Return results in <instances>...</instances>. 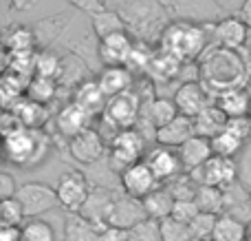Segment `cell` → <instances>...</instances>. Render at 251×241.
I'll return each instance as SVG.
<instances>
[{
	"label": "cell",
	"instance_id": "obj_22",
	"mask_svg": "<svg viewBox=\"0 0 251 241\" xmlns=\"http://www.w3.org/2000/svg\"><path fill=\"white\" fill-rule=\"evenodd\" d=\"M174 204H176V197L170 193L168 186H159L154 193H150L143 199V208H146L148 219H156V221H163L168 217H172Z\"/></svg>",
	"mask_w": 251,
	"mask_h": 241
},
{
	"label": "cell",
	"instance_id": "obj_15",
	"mask_svg": "<svg viewBox=\"0 0 251 241\" xmlns=\"http://www.w3.org/2000/svg\"><path fill=\"white\" fill-rule=\"evenodd\" d=\"M132 51H134V42L128 35V31L100 40V58L106 66H128Z\"/></svg>",
	"mask_w": 251,
	"mask_h": 241
},
{
	"label": "cell",
	"instance_id": "obj_5",
	"mask_svg": "<svg viewBox=\"0 0 251 241\" xmlns=\"http://www.w3.org/2000/svg\"><path fill=\"white\" fill-rule=\"evenodd\" d=\"M91 184H88V177L84 175L77 168H71L64 175L57 180L55 184V193L60 199V206L66 208L69 212H79L86 204L88 195H91Z\"/></svg>",
	"mask_w": 251,
	"mask_h": 241
},
{
	"label": "cell",
	"instance_id": "obj_42",
	"mask_svg": "<svg viewBox=\"0 0 251 241\" xmlns=\"http://www.w3.org/2000/svg\"><path fill=\"white\" fill-rule=\"evenodd\" d=\"M66 2L73 4V7L79 9V11L88 13V16H95V13H100L106 9L104 0H66Z\"/></svg>",
	"mask_w": 251,
	"mask_h": 241
},
{
	"label": "cell",
	"instance_id": "obj_16",
	"mask_svg": "<svg viewBox=\"0 0 251 241\" xmlns=\"http://www.w3.org/2000/svg\"><path fill=\"white\" fill-rule=\"evenodd\" d=\"M178 151V157H181L183 171L185 173H194L199 168H203L209 159L214 157V149H212V140L207 137L194 135L192 140H187L185 144L181 146Z\"/></svg>",
	"mask_w": 251,
	"mask_h": 241
},
{
	"label": "cell",
	"instance_id": "obj_33",
	"mask_svg": "<svg viewBox=\"0 0 251 241\" xmlns=\"http://www.w3.org/2000/svg\"><path fill=\"white\" fill-rule=\"evenodd\" d=\"M170 188V193L176 199H196V193H199L201 184L190 175V173H181L176 180H172L170 184H165Z\"/></svg>",
	"mask_w": 251,
	"mask_h": 241
},
{
	"label": "cell",
	"instance_id": "obj_46",
	"mask_svg": "<svg viewBox=\"0 0 251 241\" xmlns=\"http://www.w3.org/2000/svg\"><path fill=\"white\" fill-rule=\"evenodd\" d=\"M9 2H11V7L16 11H31L38 4V0H9Z\"/></svg>",
	"mask_w": 251,
	"mask_h": 241
},
{
	"label": "cell",
	"instance_id": "obj_7",
	"mask_svg": "<svg viewBox=\"0 0 251 241\" xmlns=\"http://www.w3.org/2000/svg\"><path fill=\"white\" fill-rule=\"evenodd\" d=\"M201 186H214V188L227 190L236 184L238 180V166L231 157H221V155H214L203 168L190 173Z\"/></svg>",
	"mask_w": 251,
	"mask_h": 241
},
{
	"label": "cell",
	"instance_id": "obj_20",
	"mask_svg": "<svg viewBox=\"0 0 251 241\" xmlns=\"http://www.w3.org/2000/svg\"><path fill=\"white\" fill-rule=\"evenodd\" d=\"M101 91L106 93V97H117L124 93H130L132 87V73L128 66H104V71L97 78Z\"/></svg>",
	"mask_w": 251,
	"mask_h": 241
},
{
	"label": "cell",
	"instance_id": "obj_3",
	"mask_svg": "<svg viewBox=\"0 0 251 241\" xmlns=\"http://www.w3.org/2000/svg\"><path fill=\"white\" fill-rule=\"evenodd\" d=\"M205 44H207V35H205L203 27L176 22V25H170L163 33L161 47L165 53H172L178 60H192L203 53Z\"/></svg>",
	"mask_w": 251,
	"mask_h": 241
},
{
	"label": "cell",
	"instance_id": "obj_9",
	"mask_svg": "<svg viewBox=\"0 0 251 241\" xmlns=\"http://www.w3.org/2000/svg\"><path fill=\"white\" fill-rule=\"evenodd\" d=\"M119 180H122L124 195L141 199V202L161 186L159 181H156V177L152 175V171L148 168L146 162H139V164H134V166L126 168L122 175H119Z\"/></svg>",
	"mask_w": 251,
	"mask_h": 241
},
{
	"label": "cell",
	"instance_id": "obj_8",
	"mask_svg": "<svg viewBox=\"0 0 251 241\" xmlns=\"http://www.w3.org/2000/svg\"><path fill=\"white\" fill-rule=\"evenodd\" d=\"M148 168L152 171V175L156 177L159 184H170L172 180H176L183 171L181 157H178L176 149H168V146H154L152 151H148L146 159Z\"/></svg>",
	"mask_w": 251,
	"mask_h": 241
},
{
	"label": "cell",
	"instance_id": "obj_29",
	"mask_svg": "<svg viewBox=\"0 0 251 241\" xmlns=\"http://www.w3.org/2000/svg\"><path fill=\"white\" fill-rule=\"evenodd\" d=\"M196 206L207 215H225V190L214 186H201L196 193Z\"/></svg>",
	"mask_w": 251,
	"mask_h": 241
},
{
	"label": "cell",
	"instance_id": "obj_11",
	"mask_svg": "<svg viewBox=\"0 0 251 241\" xmlns=\"http://www.w3.org/2000/svg\"><path fill=\"white\" fill-rule=\"evenodd\" d=\"M117 197H119V193H115L110 188H93L86 204H84V208L79 211V215L86 221H91L95 228H100V230L106 228L108 226L110 211H113Z\"/></svg>",
	"mask_w": 251,
	"mask_h": 241
},
{
	"label": "cell",
	"instance_id": "obj_25",
	"mask_svg": "<svg viewBox=\"0 0 251 241\" xmlns=\"http://www.w3.org/2000/svg\"><path fill=\"white\" fill-rule=\"evenodd\" d=\"M100 228L86 221L79 212H69L64 219V241H97Z\"/></svg>",
	"mask_w": 251,
	"mask_h": 241
},
{
	"label": "cell",
	"instance_id": "obj_43",
	"mask_svg": "<svg viewBox=\"0 0 251 241\" xmlns=\"http://www.w3.org/2000/svg\"><path fill=\"white\" fill-rule=\"evenodd\" d=\"M225 128H229L231 133H236L238 137H247L249 133H251V122L247 118H234V120H227V126Z\"/></svg>",
	"mask_w": 251,
	"mask_h": 241
},
{
	"label": "cell",
	"instance_id": "obj_39",
	"mask_svg": "<svg viewBox=\"0 0 251 241\" xmlns=\"http://www.w3.org/2000/svg\"><path fill=\"white\" fill-rule=\"evenodd\" d=\"M33 42H35V35L31 33V29H26V27H18V29H13L11 33L7 35V47L11 49L13 53H31Z\"/></svg>",
	"mask_w": 251,
	"mask_h": 241
},
{
	"label": "cell",
	"instance_id": "obj_6",
	"mask_svg": "<svg viewBox=\"0 0 251 241\" xmlns=\"http://www.w3.org/2000/svg\"><path fill=\"white\" fill-rule=\"evenodd\" d=\"M16 197L22 204V208H25L26 219H38L40 215L60 206L55 188L42 184V181H26V184H22Z\"/></svg>",
	"mask_w": 251,
	"mask_h": 241
},
{
	"label": "cell",
	"instance_id": "obj_31",
	"mask_svg": "<svg viewBox=\"0 0 251 241\" xmlns=\"http://www.w3.org/2000/svg\"><path fill=\"white\" fill-rule=\"evenodd\" d=\"M26 93H29V100L35 104H47L53 100L55 95V82L51 78H42V75H35L29 84H26Z\"/></svg>",
	"mask_w": 251,
	"mask_h": 241
},
{
	"label": "cell",
	"instance_id": "obj_17",
	"mask_svg": "<svg viewBox=\"0 0 251 241\" xmlns=\"http://www.w3.org/2000/svg\"><path fill=\"white\" fill-rule=\"evenodd\" d=\"M196 135V126L194 120L185 118V115H178L174 122H170L168 126L159 128L154 133V140L159 146H168V149H181L187 140Z\"/></svg>",
	"mask_w": 251,
	"mask_h": 241
},
{
	"label": "cell",
	"instance_id": "obj_35",
	"mask_svg": "<svg viewBox=\"0 0 251 241\" xmlns=\"http://www.w3.org/2000/svg\"><path fill=\"white\" fill-rule=\"evenodd\" d=\"M35 71H38V75H42V78L55 80L62 71V62L53 51L44 49V51H40L38 56H35Z\"/></svg>",
	"mask_w": 251,
	"mask_h": 241
},
{
	"label": "cell",
	"instance_id": "obj_10",
	"mask_svg": "<svg viewBox=\"0 0 251 241\" xmlns=\"http://www.w3.org/2000/svg\"><path fill=\"white\" fill-rule=\"evenodd\" d=\"M104 120L110 126L117 128V133L132 128V124L139 120V97L132 95V93L110 97L104 109Z\"/></svg>",
	"mask_w": 251,
	"mask_h": 241
},
{
	"label": "cell",
	"instance_id": "obj_45",
	"mask_svg": "<svg viewBox=\"0 0 251 241\" xmlns=\"http://www.w3.org/2000/svg\"><path fill=\"white\" fill-rule=\"evenodd\" d=\"M0 241H22V226H0Z\"/></svg>",
	"mask_w": 251,
	"mask_h": 241
},
{
	"label": "cell",
	"instance_id": "obj_12",
	"mask_svg": "<svg viewBox=\"0 0 251 241\" xmlns=\"http://www.w3.org/2000/svg\"><path fill=\"white\" fill-rule=\"evenodd\" d=\"M69 153L79 164H95L106 155L104 137L95 128H88V131L75 135L73 140H69Z\"/></svg>",
	"mask_w": 251,
	"mask_h": 241
},
{
	"label": "cell",
	"instance_id": "obj_47",
	"mask_svg": "<svg viewBox=\"0 0 251 241\" xmlns=\"http://www.w3.org/2000/svg\"><path fill=\"white\" fill-rule=\"evenodd\" d=\"M249 199H251V193H249Z\"/></svg>",
	"mask_w": 251,
	"mask_h": 241
},
{
	"label": "cell",
	"instance_id": "obj_30",
	"mask_svg": "<svg viewBox=\"0 0 251 241\" xmlns=\"http://www.w3.org/2000/svg\"><path fill=\"white\" fill-rule=\"evenodd\" d=\"M212 149H214V155L234 159V155H238L240 149H243V137H238L229 128H225L216 137H212Z\"/></svg>",
	"mask_w": 251,
	"mask_h": 241
},
{
	"label": "cell",
	"instance_id": "obj_32",
	"mask_svg": "<svg viewBox=\"0 0 251 241\" xmlns=\"http://www.w3.org/2000/svg\"><path fill=\"white\" fill-rule=\"evenodd\" d=\"M22 241H55V230L44 219H29L22 226Z\"/></svg>",
	"mask_w": 251,
	"mask_h": 241
},
{
	"label": "cell",
	"instance_id": "obj_13",
	"mask_svg": "<svg viewBox=\"0 0 251 241\" xmlns=\"http://www.w3.org/2000/svg\"><path fill=\"white\" fill-rule=\"evenodd\" d=\"M143 219H148L146 208H143L141 199L128 197V195H119L115 202L113 211L108 217V226L119 230H132L137 224H141Z\"/></svg>",
	"mask_w": 251,
	"mask_h": 241
},
{
	"label": "cell",
	"instance_id": "obj_37",
	"mask_svg": "<svg viewBox=\"0 0 251 241\" xmlns=\"http://www.w3.org/2000/svg\"><path fill=\"white\" fill-rule=\"evenodd\" d=\"M218 217L221 215H207V212H201V215L190 224L194 241H212Z\"/></svg>",
	"mask_w": 251,
	"mask_h": 241
},
{
	"label": "cell",
	"instance_id": "obj_18",
	"mask_svg": "<svg viewBox=\"0 0 251 241\" xmlns=\"http://www.w3.org/2000/svg\"><path fill=\"white\" fill-rule=\"evenodd\" d=\"M91 115L86 109H82V106L77 104V102H71V104H66L64 109L57 113V128H60L62 135H66L69 140H73L75 135H79V133L88 131V124H91Z\"/></svg>",
	"mask_w": 251,
	"mask_h": 241
},
{
	"label": "cell",
	"instance_id": "obj_38",
	"mask_svg": "<svg viewBox=\"0 0 251 241\" xmlns=\"http://www.w3.org/2000/svg\"><path fill=\"white\" fill-rule=\"evenodd\" d=\"M128 241H163L161 224L156 219H143L132 230H128Z\"/></svg>",
	"mask_w": 251,
	"mask_h": 241
},
{
	"label": "cell",
	"instance_id": "obj_28",
	"mask_svg": "<svg viewBox=\"0 0 251 241\" xmlns=\"http://www.w3.org/2000/svg\"><path fill=\"white\" fill-rule=\"evenodd\" d=\"M91 20H93V31H95V35L100 40L126 31V22L122 20V16L117 11H110V9H104V11L91 16Z\"/></svg>",
	"mask_w": 251,
	"mask_h": 241
},
{
	"label": "cell",
	"instance_id": "obj_27",
	"mask_svg": "<svg viewBox=\"0 0 251 241\" xmlns=\"http://www.w3.org/2000/svg\"><path fill=\"white\" fill-rule=\"evenodd\" d=\"M212 241H247V224L231 215H221Z\"/></svg>",
	"mask_w": 251,
	"mask_h": 241
},
{
	"label": "cell",
	"instance_id": "obj_44",
	"mask_svg": "<svg viewBox=\"0 0 251 241\" xmlns=\"http://www.w3.org/2000/svg\"><path fill=\"white\" fill-rule=\"evenodd\" d=\"M97 241H128V230H119L113 226H106L100 230V237Z\"/></svg>",
	"mask_w": 251,
	"mask_h": 241
},
{
	"label": "cell",
	"instance_id": "obj_2",
	"mask_svg": "<svg viewBox=\"0 0 251 241\" xmlns=\"http://www.w3.org/2000/svg\"><path fill=\"white\" fill-rule=\"evenodd\" d=\"M49 142L38 128H18L4 135V155L20 166H38L49 151Z\"/></svg>",
	"mask_w": 251,
	"mask_h": 241
},
{
	"label": "cell",
	"instance_id": "obj_1",
	"mask_svg": "<svg viewBox=\"0 0 251 241\" xmlns=\"http://www.w3.org/2000/svg\"><path fill=\"white\" fill-rule=\"evenodd\" d=\"M201 71H203L205 80L212 87L227 91V89H238V84L243 82L245 64L236 56V51L218 47L205 58V62L201 64Z\"/></svg>",
	"mask_w": 251,
	"mask_h": 241
},
{
	"label": "cell",
	"instance_id": "obj_24",
	"mask_svg": "<svg viewBox=\"0 0 251 241\" xmlns=\"http://www.w3.org/2000/svg\"><path fill=\"white\" fill-rule=\"evenodd\" d=\"M194 126H196V135L212 140V137H216L221 131H225L227 115L223 113L216 104H209L199 118H194Z\"/></svg>",
	"mask_w": 251,
	"mask_h": 241
},
{
	"label": "cell",
	"instance_id": "obj_14",
	"mask_svg": "<svg viewBox=\"0 0 251 241\" xmlns=\"http://www.w3.org/2000/svg\"><path fill=\"white\" fill-rule=\"evenodd\" d=\"M172 100H174V104H176L178 113L185 115V118H192V120L199 118L209 106L207 93H205V89L201 87L199 82H183L181 87L176 89Z\"/></svg>",
	"mask_w": 251,
	"mask_h": 241
},
{
	"label": "cell",
	"instance_id": "obj_40",
	"mask_svg": "<svg viewBox=\"0 0 251 241\" xmlns=\"http://www.w3.org/2000/svg\"><path fill=\"white\" fill-rule=\"evenodd\" d=\"M201 215V208L196 206L194 199H176L174 204V211H172V217L183 224H192L196 217Z\"/></svg>",
	"mask_w": 251,
	"mask_h": 241
},
{
	"label": "cell",
	"instance_id": "obj_26",
	"mask_svg": "<svg viewBox=\"0 0 251 241\" xmlns=\"http://www.w3.org/2000/svg\"><path fill=\"white\" fill-rule=\"evenodd\" d=\"M178 115L181 113H178L174 100H168V97H154V100L150 102V106H148V120H150L154 133L159 131V128L168 126L170 122H174Z\"/></svg>",
	"mask_w": 251,
	"mask_h": 241
},
{
	"label": "cell",
	"instance_id": "obj_41",
	"mask_svg": "<svg viewBox=\"0 0 251 241\" xmlns=\"http://www.w3.org/2000/svg\"><path fill=\"white\" fill-rule=\"evenodd\" d=\"M18 190H20V186L16 184V177L7 171L0 173V202H4V199H13L18 195Z\"/></svg>",
	"mask_w": 251,
	"mask_h": 241
},
{
	"label": "cell",
	"instance_id": "obj_34",
	"mask_svg": "<svg viewBox=\"0 0 251 241\" xmlns=\"http://www.w3.org/2000/svg\"><path fill=\"white\" fill-rule=\"evenodd\" d=\"M159 224L163 241H194L190 224H183V221L174 219V217H168V219L159 221Z\"/></svg>",
	"mask_w": 251,
	"mask_h": 241
},
{
	"label": "cell",
	"instance_id": "obj_23",
	"mask_svg": "<svg viewBox=\"0 0 251 241\" xmlns=\"http://www.w3.org/2000/svg\"><path fill=\"white\" fill-rule=\"evenodd\" d=\"M82 109H86L88 113H97V111H104L106 104H108V97L101 91L100 82L97 80H84L82 84L75 91V100Z\"/></svg>",
	"mask_w": 251,
	"mask_h": 241
},
{
	"label": "cell",
	"instance_id": "obj_4",
	"mask_svg": "<svg viewBox=\"0 0 251 241\" xmlns=\"http://www.w3.org/2000/svg\"><path fill=\"white\" fill-rule=\"evenodd\" d=\"M143 153H146V137H143V133L134 131V128H126V131L115 133V137L110 140L108 166L122 175L126 168L143 162L141 159Z\"/></svg>",
	"mask_w": 251,
	"mask_h": 241
},
{
	"label": "cell",
	"instance_id": "obj_36",
	"mask_svg": "<svg viewBox=\"0 0 251 241\" xmlns=\"http://www.w3.org/2000/svg\"><path fill=\"white\" fill-rule=\"evenodd\" d=\"M25 219V208L18 202V197L0 202V226H22Z\"/></svg>",
	"mask_w": 251,
	"mask_h": 241
},
{
	"label": "cell",
	"instance_id": "obj_19",
	"mask_svg": "<svg viewBox=\"0 0 251 241\" xmlns=\"http://www.w3.org/2000/svg\"><path fill=\"white\" fill-rule=\"evenodd\" d=\"M214 38H216L218 47L236 51L245 44L247 40V25L240 18H225L214 27Z\"/></svg>",
	"mask_w": 251,
	"mask_h": 241
},
{
	"label": "cell",
	"instance_id": "obj_21",
	"mask_svg": "<svg viewBox=\"0 0 251 241\" xmlns=\"http://www.w3.org/2000/svg\"><path fill=\"white\" fill-rule=\"evenodd\" d=\"M214 104L227 115V120L234 118H247L251 111V97L243 89H227V91H221Z\"/></svg>",
	"mask_w": 251,
	"mask_h": 241
}]
</instances>
